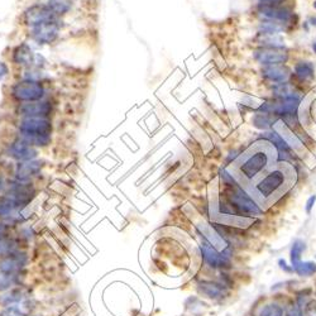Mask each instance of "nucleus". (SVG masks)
I'll return each mask as SVG.
<instances>
[{"mask_svg":"<svg viewBox=\"0 0 316 316\" xmlns=\"http://www.w3.org/2000/svg\"><path fill=\"white\" fill-rule=\"evenodd\" d=\"M223 188L215 180L209 187V214L211 221L235 228H249L262 215L253 199L223 171Z\"/></svg>","mask_w":316,"mask_h":316,"instance_id":"f257e3e1","label":"nucleus"},{"mask_svg":"<svg viewBox=\"0 0 316 316\" xmlns=\"http://www.w3.org/2000/svg\"><path fill=\"white\" fill-rule=\"evenodd\" d=\"M297 181V172L290 162H277L244 190L262 209L267 210L286 195Z\"/></svg>","mask_w":316,"mask_h":316,"instance_id":"f03ea898","label":"nucleus"},{"mask_svg":"<svg viewBox=\"0 0 316 316\" xmlns=\"http://www.w3.org/2000/svg\"><path fill=\"white\" fill-rule=\"evenodd\" d=\"M279 160V151L266 139L257 141L230 166V176L246 188L266 173Z\"/></svg>","mask_w":316,"mask_h":316,"instance_id":"7ed1b4c3","label":"nucleus"},{"mask_svg":"<svg viewBox=\"0 0 316 316\" xmlns=\"http://www.w3.org/2000/svg\"><path fill=\"white\" fill-rule=\"evenodd\" d=\"M7 196L14 201L18 208L24 209L34 199L35 188L33 187L32 183L27 182V181H18V182H13L12 185H9Z\"/></svg>","mask_w":316,"mask_h":316,"instance_id":"20e7f679","label":"nucleus"},{"mask_svg":"<svg viewBox=\"0 0 316 316\" xmlns=\"http://www.w3.org/2000/svg\"><path fill=\"white\" fill-rule=\"evenodd\" d=\"M45 94L42 85L35 81L25 80L13 88V96L19 101H37Z\"/></svg>","mask_w":316,"mask_h":316,"instance_id":"39448f33","label":"nucleus"},{"mask_svg":"<svg viewBox=\"0 0 316 316\" xmlns=\"http://www.w3.org/2000/svg\"><path fill=\"white\" fill-rule=\"evenodd\" d=\"M29 262V257L25 252L15 251L7 256L0 257V272L5 273H20Z\"/></svg>","mask_w":316,"mask_h":316,"instance_id":"423d86ee","label":"nucleus"},{"mask_svg":"<svg viewBox=\"0 0 316 316\" xmlns=\"http://www.w3.org/2000/svg\"><path fill=\"white\" fill-rule=\"evenodd\" d=\"M20 133L29 134V136L50 137L52 126L51 122L45 118H25L19 124Z\"/></svg>","mask_w":316,"mask_h":316,"instance_id":"0eeeda50","label":"nucleus"},{"mask_svg":"<svg viewBox=\"0 0 316 316\" xmlns=\"http://www.w3.org/2000/svg\"><path fill=\"white\" fill-rule=\"evenodd\" d=\"M193 223L196 224V228L200 231L201 235L209 242L210 246H213L216 251L219 252H224L226 248H228V244L224 241L223 236L213 228V226L209 225L204 219H201L200 216H196V219H193Z\"/></svg>","mask_w":316,"mask_h":316,"instance_id":"6e6552de","label":"nucleus"},{"mask_svg":"<svg viewBox=\"0 0 316 316\" xmlns=\"http://www.w3.org/2000/svg\"><path fill=\"white\" fill-rule=\"evenodd\" d=\"M58 29H60V27H58L57 23L55 20H50V22L33 27L32 37L38 43H51L57 38Z\"/></svg>","mask_w":316,"mask_h":316,"instance_id":"1a4fd4ad","label":"nucleus"},{"mask_svg":"<svg viewBox=\"0 0 316 316\" xmlns=\"http://www.w3.org/2000/svg\"><path fill=\"white\" fill-rule=\"evenodd\" d=\"M50 20H55V14L51 12L48 7L35 5L25 12V23L30 27H35V25L50 22Z\"/></svg>","mask_w":316,"mask_h":316,"instance_id":"9d476101","label":"nucleus"},{"mask_svg":"<svg viewBox=\"0 0 316 316\" xmlns=\"http://www.w3.org/2000/svg\"><path fill=\"white\" fill-rule=\"evenodd\" d=\"M18 113L25 118H45L50 115L51 105L46 101H29L18 108Z\"/></svg>","mask_w":316,"mask_h":316,"instance_id":"9b49d317","label":"nucleus"},{"mask_svg":"<svg viewBox=\"0 0 316 316\" xmlns=\"http://www.w3.org/2000/svg\"><path fill=\"white\" fill-rule=\"evenodd\" d=\"M201 252H203L204 261L211 267H224L229 264V256L224 252H219L214 248L213 246L208 243H203L201 246Z\"/></svg>","mask_w":316,"mask_h":316,"instance_id":"f8f14e48","label":"nucleus"},{"mask_svg":"<svg viewBox=\"0 0 316 316\" xmlns=\"http://www.w3.org/2000/svg\"><path fill=\"white\" fill-rule=\"evenodd\" d=\"M256 60L263 65L272 66V65H281L287 61V53L282 50L277 48H266V50L257 51L254 55Z\"/></svg>","mask_w":316,"mask_h":316,"instance_id":"ddd939ff","label":"nucleus"},{"mask_svg":"<svg viewBox=\"0 0 316 316\" xmlns=\"http://www.w3.org/2000/svg\"><path fill=\"white\" fill-rule=\"evenodd\" d=\"M10 156L24 162V161H32L33 158L37 157V151L30 144L19 138L10 147Z\"/></svg>","mask_w":316,"mask_h":316,"instance_id":"4468645a","label":"nucleus"},{"mask_svg":"<svg viewBox=\"0 0 316 316\" xmlns=\"http://www.w3.org/2000/svg\"><path fill=\"white\" fill-rule=\"evenodd\" d=\"M273 131L276 132L277 134H280V137L286 142V144L290 148L295 149L302 148L301 141H300V139L297 138L289 128H287V126L285 124L284 121H276V123L273 124Z\"/></svg>","mask_w":316,"mask_h":316,"instance_id":"2eb2a0df","label":"nucleus"},{"mask_svg":"<svg viewBox=\"0 0 316 316\" xmlns=\"http://www.w3.org/2000/svg\"><path fill=\"white\" fill-rule=\"evenodd\" d=\"M42 168V163L38 161H24L17 166V178L19 181H28L30 177L37 175Z\"/></svg>","mask_w":316,"mask_h":316,"instance_id":"dca6fc26","label":"nucleus"},{"mask_svg":"<svg viewBox=\"0 0 316 316\" xmlns=\"http://www.w3.org/2000/svg\"><path fill=\"white\" fill-rule=\"evenodd\" d=\"M27 299V291L22 287H15L5 291V294L0 295V305L4 307L18 305Z\"/></svg>","mask_w":316,"mask_h":316,"instance_id":"f3484780","label":"nucleus"},{"mask_svg":"<svg viewBox=\"0 0 316 316\" xmlns=\"http://www.w3.org/2000/svg\"><path fill=\"white\" fill-rule=\"evenodd\" d=\"M263 75L271 81H274V83H285L289 78L290 71L285 66L272 65L263 68Z\"/></svg>","mask_w":316,"mask_h":316,"instance_id":"a211bd4d","label":"nucleus"},{"mask_svg":"<svg viewBox=\"0 0 316 316\" xmlns=\"http://www.w3.org/2000/svg\"><path fill=\"white\" fill-rule=\"evenodd\" d=\"M198 289L200 294H203L204 296L209 297V299H214V300L221 299V297L225 295V291H224V289L220 286V285L213 284V282H209V281L200 282Z\"/></svg>","mask_w":316,"mask_h":316,"instance_id":"6ab92c4d","label":"nucleus"},{"mask_svg":"<svg viewBox=\"0 0 316 316\" xmlns=\"http://www.w3.org/2000/svg\"><path fill=\"white\" fill-rule=\"evenodd\" d=\"M34 60V53L30 50L29 46L22 45L14 51V61L19 65L30 66Z\"/></svg>","mask_w":316,"mask_h":316,"instance_id":"aec40b11","label":"nucleus"},{"mask_svg":"<svg viewBox=\"0 0 316 316\" xmlns=\"http://www.w3.org/2000/svg\"><path fill=\"white\" fill-rule=\"evenodd\" d=\"M22 277L20 273H5L0 272V292H5L15 286H20Z\"/></svg>","mask_w":316,"mask_h":316,"instance_id":"412c9836","label":"nucleus"},{"mask_svg":"<svg viewBox=\"0 0 316 316\" xmlns=\"http://www.w3.org/2000/svg\"><path fill=\"white\" fill-rule=\"evenodd\" d=\"M262 13H263L266 17L271 18V19H276V20H281V22H289L291 19L292 14L290 10L287 9H281V8H273V7H264L262 9Z\"/></svg>","mask_w":316,"mask_h":316,"instance_id":"4be33fe9","label":"nucleus"},{"mask_svg":"<svg viewBox=\"0 0 316 316\" xmlns=\"http://www.w3.org/2000/svg\"><path fill=\"white\" fill-rule=\"evenodd\" d=\"M15 251H19V242L10 236L0 238V257L7 256Z\"/></svg>","mask_w":316,"mask_h":316,"instance_id":"5701e85b","label":"nucleus"},{"mask_svg":"<svg viewBox=\"0 0 316 316\" xmlns=\"http://www.w3.org/2000/svg\"><path fill=\"white\" fill-rule=\"evenodd\" d=\"M292 269L299 276H311L316 272V264L314 262H295L292 263Z\"/></svg>","mask_w":316,"mask_h":316,"instance_id":"b1692460","label":"nucleus"},{"mask_svg":"<svg viewBox=\"0 0 316 316\" xmlns=\"http://www.w3.org/2000/svg\"><path fill=\"white\" fill-rule=\"evenodd\" d=\"M295 71H296V75L299 76V78L304 81L311 80L314 77L315 70L311 62H299L295 67Z\"/></svg>","mask_w":316,"mask_h":316,"instance_id":"393cba45","label":"nucleus"},{"mask_svg":"<svg viewBox=\"0 0 316 316\" xmlns=\"http://www.w3.org/2000/svg\"><path fill=\"white\" fill-rule=\"evenodd\" d=\"M263 139H266V141L271 142L272 144H273L276 148H279L281 152H285V153H287V151L290 149V147L287 146L286 142L284 141V139L280 137V134H277L276 132H266V133L263 134Z\"/></svg>","mask_w":316,"mask_h":316,"instance_id":"a878e982","label":"nucleus"},{"mask_svg":"<svg viewBox=\"0 0 316 316\" xmlns=\"http://www.w3.org/2000/svg\"><path fill=\"white\" fill-rule=\"evenodd\" d=\"M18 206L15 205L14 201L9 199L8 196H0V218L5 219L18 210Z\"/></svg>","mask_w":316,"mask_h":316,"instance_id":"bb28decb","label":"nucleus"},{"mask_svg":"<svg viewBox=\"0 0 316 316\" xmlns=\"http://www.w3.org/2000/svg\"><path fill=\"white\" fill-rule=\"evenodd\" d=\"M253 123L257 128H262V129H267L269 127H273V124L276 123V119L273 116H271L267 113H261L257 114L253 118Z\"/></svg>","mask_w":316,"mask_h":316,"instance_id":"cd10ccee","label":"nucleus"},{"mask_svg":"<svg viewBox=\"0 0 316 316\" xmlns=\"http://www.w3.org/2000/svg\"><path fill=\"white\" fill-rule=\"evenodd\" d=\"M47 7L50 8L51 12L55 15L65 14V13L70 9V4H68V2H66V0H52V2H50V4H48Z\"/></svg>","mask_w":316,"mask_h":316,"instance_id":"c85d7f7f","label":"nucleus"},{"mask_svg":"<svg viewBox=\"0 0 316 316\" xmlns=\"http://www.w3.org/2000/svg\"><path fill=\"white\" fill-rule=\"evenodd\" d=\"M306 249V246L302 241H296L294 243L291 248V262L295 263V262H299L300 258H301V254L302 252Z\"/></svg>","mask_w":316,"mask_h":316,"instance_id":"c756f323","label":"nucleus"},{"mask_svg":"<svg viewBox=\"0 0 316 316\" xmlns=\"http://www.w3.org/2000/svg\"><path fill=\"white\" fill-rule=\"evenodd\" d=\"M284 315V310L281 306L277 304H269L262 309L259 316H282Z\"/></svg>","mask_w":316,"mask_h":316,"instance_id":"7c9ffc66","label":"nucleus"},{"mask_svg":"<svg viewBox=\"0 0 316 316\" xmlns=\"http://www.w3.org/2000/svg\"><path fill=\"white\" fill-rule=\"evenodd\" d=\"M0 316H28V314L23 310L22 306L12 305V306L5 307L3 311H0Z\"/></svg>","mask_w":316,"mask_h":316,"instance_id":"2f4dec72","label":"nucleus"},{"mask_svg":"<svg viewBox=\"0 0 316 316\" xmlns=\"http://www.w3.org/2000/svg\"><path fill=\"white\" fill-rule=\"evenodd\" d=\"M9 225L7 223H0V238H5L9 235Z\"/></svg>","mask_w":316,"mask_h":316,"instance_id":"473e14b6","label":"nucleus"},{"mask_svg":"<svg viewBox=\"0 0 316 316\" xmlns=\"http://www.w3.org/2000/svg\"><path fill=\"white\" fill-rule=\"evenodd\" d=\"M287 316H302L301 310L297 306H291L289 309V311H287Z\"/></svg>","mask_w":316,"mask_h":316,"instance_id":"72a5a7b5","label":"nucleus"},{"mask_svg":"<svg viewBox=\"0 0 316 316\" xmlns=\"http://www.w3.org/2000/svg\"><path fill=\"white\" fill-rule=\"evenodd\" d=\"M8 75V67L5 63L0 62V80H3V78L5 77V76Z\"/></svg>","mask_w":316,"mask_h":316,"instance_id":"f704fd0d","label":"nucleus"},{"mask_svg":"<svg viewBox=\"0 0 316 316\" xmlns=\"http://www.w3.org/2000/svg\"><path fill=\"white\" fill-rule=\"evenodd\" d=\"M315 201H316V196L315 195L311 196V198H310L309 200H307V205H306V211H307V213H310V211H311V208H312V205H314V204H315Z\"/></svg>","mask_w":316,"mask_h":316,"instance_id":"c9c22d12","label":"nucleus"},{"mask_svg":"<svg viewBox=\"0 0 316 316\" xmlns=\"http://www.w3.org/2000/svg\"><path fill=\"white\" fill-rule=\"evenodd\" d=\"M262 3H266V4H268L269 7H272L273 4H280V3H282L284 0H261Z\"/></svg>","mask_w":316,"mask_h":316,"instance_id":"e433bc0d","label":"nucleus"},{"mask_svg":"<svg viewBox=\"0 0 316 316\" xmlns=\"http://www.w3.org/2000/svg\"><path fill=\"white\" fill-rule=\"evenodd\" d=\"M310 22H311L312 25H316V17H312L311 19H310Z\"/></svg>","mask_w":316,"mask_h":316,"instance_id":"4c0bfd02","label":"nucleus"},{"mask_svg":"<svg viewBox=\"0 0 316 316\" xmlns=\"http://www.w3.org/2000/svg\"><path fill=\"white\" fill-rule=\"evenodd\" d=\"M3 187H4V185H3V181H2V180H0V191H2V190H3Z\"/></svg>","mask_w":316,"mask_h":316,"instance_id":"58836bf2","label":"nucleus"},{"mask_svg":"<svg viewBox=\"0 0 316 316\" xmlns=\"http://www.w3.org/2000/svg\"><path fill=\"white\" fill-rule=\"evenodd\" d=\"M312 48H314V51L316 52V42L314 43V45H312Z\"/></svg>","mask_w":316,"mask_h":316,"instance_id":"ea45409f","label":"nucleus"},{"mask_svg":"<svg viewBox=\"0 0 316 316\" xmlns=\"http://www.w3.org/2000/svg\"><path fill=\"white\" fill-rule=\"evenodd\" d=\"M314 7H315V8H316V2H315V3H314Z\"/></svg>","mask_w":316,"mask_h":316,"instance_id":"a19ab883","label":"nucleus"}]
</instances>
